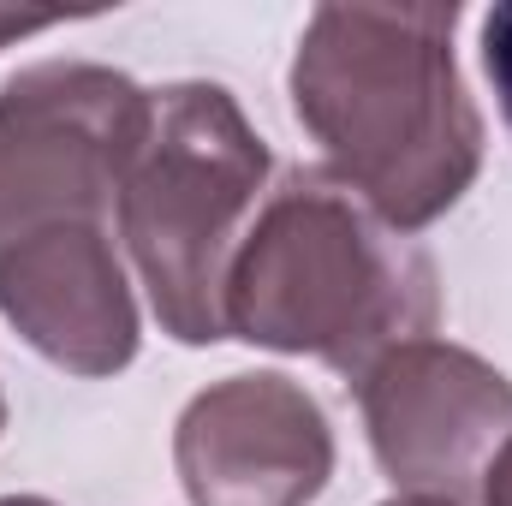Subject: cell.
Instances as JSON below:
<instances>
[{"label":"cell","mask_w":512,"mask_h":506,"mask_svg":"<svg viewBox=\"0 0 512 506\" xmlns=\"http://www.w3.org/2000/svg\"><path fill=\"white\" fill-rule=\"evenodd\" d=\"M352 393L399 501L483 506V477L512 435V381L489 358L423 334L382 352Z\"/></svg>","instance_id":"5b68a950"},{"label":"cell","mask_w":512,"mask_h":506,"mask_svg":"<svg viewBox=\"0 0 512 506\" xmlns=\"http://www.w3.org/2000/svg\"><path fill=\"white\" fill-rule=\"evenodd\" d=\"M382 506H429V501H399V495H393V501H382Z\"/></svg>","instance_id":"8fae6325"},{"label":"cell","mask_w":512,"mask_h":506,"mask_svg":"<svg viewBox=\"0 0 512 506\" xmlns=\"http://www.w3.org/2000/svg\"><path fill=\"white\" fill-rule=\"evenodd\" d=\"M6 328L66 376H120L137 358V298L108 221H72L0 251Z\"/></svg>","instance_id":"52a82bcc"},{"label":"cell","mask_w":512,"mask_h":506,"mask_svg":"<svg viewBox=\"0 0 512 506\" xmlns=\"http://www.w3.org/2000/svg\"><path fill=\"white\" fill-rule=\"evenodd\" d=\"M477 48H483V72L495 84V108L512 131V0H495L483 12V30H477Z\"/></svg>","instance_id":"ba28073f"},{"label":"cell","mask_w":512,"mask_h":506,"mask_svg":"<svg viewBox=\"0 0 512 506\" xmlns=\"http://www.w3.org/2000/svg\"><path fill=\"white\" fill-rule=\"evenodd\" d=\"M453 24L459 6H316L286 72L328 173L399 233L441 221L483 173V114Z\"/></svg>","instance_id":"6da1fadb"},{"label":"cell","mask_w":512,"mask_h":506,"mask_svg":"<svg viewBox=\"0 0 512 506\" xmlns=\"http://www.w3.org/2000/svg\"><path fill=\"white\" fill-rule=\"evenodd\" d=\"M435 316V262L328 167H292L227 268V340L316 358L346 381L435 334Z\"/></svg>","instance_id":"7a4b0ae2"},{"label":"cell","mask_w":512,"mask_h":506,"mask_svg":"<svg viewBox=\"0 0 512 506\" xmlns=\"http://www.w3.org/2000/svg\"><path fill=\"white\" fill-rule=\"evenodd\" d=\"M0 506H54V501H42V495H0Z\"/></svg>","instance_id":"30bf717a"},{"label":"cell","mask_w":512,"mask_h":506,"mask_svg":"<svg viewBox=\"0 0 512 506\" xmlns=\"http://www.w3.org/2000/svg\"><path fill=\"white\" fill-rule=\"evenodd\" d=\"M155 90L96 60H36L0 84V251L120 209Z\"/></svg>","instance_id":"277c9868"},{"label":"cell","mask_w":512,"mask_h":506,"mask_svg":"<svg viewBox=\"0 0 512 506\" xmlns=\"http://www.w3.org/2000/svg\"><path fill=\"white\" fill-rule=\"evenodd\" d=\"M0 435H6V393H0Z\"/></svg>","instance_id":"7c38bea8"},{"label":"cell","mask_w":512,"mask_h":506,"mask_svg":"<svg viewBox=\"0 0 512 506\" xmlns=\"http://www.w3.org/2000/svg\"><path fill=\"white\" fill-rule=\"evenodd\" d=\"M268 173L274 155L227 84L179 78L155 90L114 221L161 334L179 346L227 340V268L268 197Z\"/></svg>","instance_id":"3957f363"},{"label":"cell","mask_w":512,"mask_h":506,"mask_svg":"<svg viewBox=\"0 0 512 506\" xmlns=\"http://www.w3.org/2000/svg\"><path fill=\"white\" fill-rule=\"evenodd\" d=\"M173 471L191 506H310L334 477V423L280 370L227 376L179 411Z\"/></svg>","instance_id":"8992f818"},{"label":"cell","mask_w":512,"mask_h":506,"mask_svg":"<svg viewBox=\"0 0 512 506\" xmlns=\"http://www.w3.org/2000/svg\"><path fill=\"white\" fill-rule=\"evenodd\" d=\"M483 506H512V435H507V447L495 453L489 477H483Z\"/></svg>","instance_id":"9c48e42d"}]
</instances>
